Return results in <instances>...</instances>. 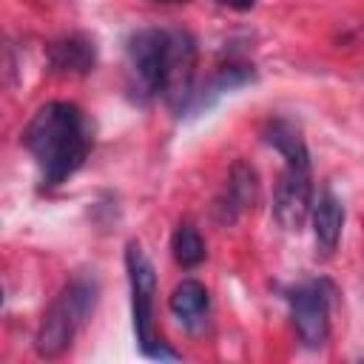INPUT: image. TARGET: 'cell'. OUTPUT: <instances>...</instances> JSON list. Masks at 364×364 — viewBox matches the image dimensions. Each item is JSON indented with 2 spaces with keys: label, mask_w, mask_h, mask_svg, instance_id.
<instances>
[{
  "label": "cell",
  "mask_w": 364,
  "mask_h": 364,
  "mask_svg": "<svg viewBox=\"0 0 364 364\" xmlns=\"http://www.w3.org/2000/svg\"><path fill=\"white\" fill-rule=\"evenodd\" d=\"M171 253H173V262L185 270H193L196 264L205 262V239L202 233L193 228V225H179L171 236Z\"/></svg>",
  "instance_id": "13"
},
{
  "label": "cell",
  "mask_w": 364,
  "mask_h": 364,
  "mask_svg": "<svg viewBox=\"0 0 364 364\" xmlns=\"http://www.w3.org/2000/svg\"><path fill=\"white\" fill-rule=\"evenodd\" d=\"M168 307L185 330H202L205 321H208V310H210V293L202 282L182 279L173 287V293L168 299Z\"/></svg>",
  "instance_id": "11"
},
{
  "label": "cell",
  "mask_w": 364,
  "mask_h": 364,
  "mask_svg": "<svg viewBox=\"0 0 364 364\" xmlns=\"http://www.w3.org/2000/svg\"><path fill=\"white\" fill-rule=\"evenodd\" d=\"M253 65H247V63H230V65H222L210 80H208V85H202V91H193V97H191V102H188V108L182 111V114H196V111H202V108H210L222 94H228V91H233V88H239V85H247V82H253Z\"/></svg>",
  "instance_id": "12"
},
{
  "label": "cell",
  "mask_w": 364,
  "mask_h": 364,
  "mask_svg": "<svg viewBox=\"0 0 364 364\" xmlns=\"http://www.w3.org/2000/svg\"><path fill=\"white\" fill-rule=\"evenodd\" d=\"M94 63H97V48L94 40L85 34H68L48 46V65L63 77H82L94 68Z\"/></svg>",
  "instance_id": "10"
},
{
  "label": "cell",
  "mask_w": 364,
  "mask_h": 364,
  "mask_svg": "<svg viewBox=\"0 0 364 364\" xmlns=\"http://www.w3.org/2000/svg\"><path fill=\"white\" fill-rule=\"evenodd\" d=\"M196 68V43L188 31L171 28L168 31V60H165V80H162V100L173 111H185L193 97V71Z\"/></svg>",
  "instance_id": "7"
},
{
  "label": "cell",
  "mask_w": 364,
  "mask_h": 364,
  "mask_svg": "<svg viewBox=\"0 0 364 364\" xmlns=\"http://www.w3.org/2000/svg\"><path fill=\"white\" fill-rule=\"evenodd\" d=\"M97 296H100V284L94 276H74L48 304V310L43 313V321L37 327L34 336V350L43 358H57L63 355L74 336L80 333V327L91 318L94 307H97Z\"/></svg>",
  "instance_id": "3"
},
{
  "label": "cell",
  "mask_w": 364,
  "mask_h": 364,
  "mask_svg": "<svg viewBox=\"0 0 364 364\" xmlns=\"http://www.w3.org/2000/svg\"><path fill=\"white\" fill-rule=\"evenodd\" d=\"M159 3H185V0H159Z\"/></svg>",
  "instance_id": "15"
},
{
  "label": "cell",
  "mask_w": 364,
  "mask_h": 364,
  "mask_svg": "<svg viewBox=\"0 0 364 364\" xmlns=\"http://www.w3.org/2000/svg\"><path fill=\"white\" fill-rule=\"evenodd\" d=\"M256 196H259V176H256L253 165L239 159V162H233V168L228 173L225 191L219 193V199L213 205V213L222 225H230L245 210H250L256 205Z\"/></svg>",
  "instance_id": "8"
},
{
  "label": "cell",
  "mask_w": 364,
  "mask_h": 364,
  "mask_svg": "<svg viewBox=\"0 0 364 364\" xmlns=\"http://www.w3.org/2000/svg\"><path fill=\"white\" fill-rule=\"evenodd\" d=\"M262 136L270 148L284 156V168L273 191V219L284 230H301L313 210V173L304 136L290 119L282 117L270 119Z\"/></svg>",
  "instance_id": "2"
},
{
  "label": "cell",
  "mask_w": 364,
  "mask_h": 364,
  "mask_svg": "<svg viewBox=\"0 0 364 364\" xmlns=\"http://www.w3.org/2000/svg\"><path fill=\"white\" fill-rule=\"evenodd\" d=\"M310 219H313L316 250L321 256H333L338 242H341V230H344V205H341V199L330 188H324L318 193V199L313 202Z\"/></svg>",
  "instance_id": "9"
},
{
  "label": "cell",
  "mask_w": 364,
  "mask_h": 364,
  "mask_svg": "<svg viewBox=\"0 0 364 364\" xmlns=\"http://www.w3.org/2000/svg\"><path fill=\"white\" fill-rule=\"evenodd\" d=\"M290 318L304 347L318 350L330 336V287L324 282H301L287 293Z\"/></svg>",
  "instance_id": "6"
},
{
  "label": "cell",
  "mask_w": 364,
  "mask_h": 364,
  "mask_svg": "<svg viewBox=\"0 0 364 364\" xmlns=\"http://www.w3.org/2000/svg\"><path fill=\"white\" fill-rule=\"evenodd\" d=\"M168 60V31L165 28H139L125 43V77L134 100L148 102L162 97Z\"/></svg>",
  "instance_id": "5"
},
{
  "label": "cell",
  "mask_w": 364,
  "mask_h": 364,
  "mask_svg": "<svg viewBox=\"0 0 364 364\" xmlns=\"http://www.w3.org/2000/svg\"><path fill=\"white\" fill-rule=\"evenodd\" d=\"M91 142L94 139L85 114L65 100L40 105L23 131V145L31 154L46 188L68 182L88 159Z\"/></svg>",
  "instance_id": "1"
},
{
  "label": "cell",
  "mask_w": 364,
  "mask_h": 364,
  "mask_svg": "<svg viewBox=\"0 0 364 364\" xmlns=\"http://www.w3.org/2000/svg\"><path fill=\"white\" fill-rule=\"evenodd\" d=\"M216 3H222L228 9H236V11H250L256 6V0H216Z\"/></svg>",
  "instance_id": "14"
},
{
  "label": "cell",
  "mask_w": 364,
  "mask_h": 364,
  "mask_svg": "<svg viewBox=\"0 0 364 364\" xmlns=\"http://www.w3.org/2000/svg\"><path fill=\"white\" fill-rule=\"evenodd\" d=\"M125 270L131 284V313H134V333L136 344L148 358H176L173 350H168L154 327V296H156V273L151 259L145 256L139 242H128L125 247Z\"/></svg>",
  "instance_id": "4"
}]
</instances>
